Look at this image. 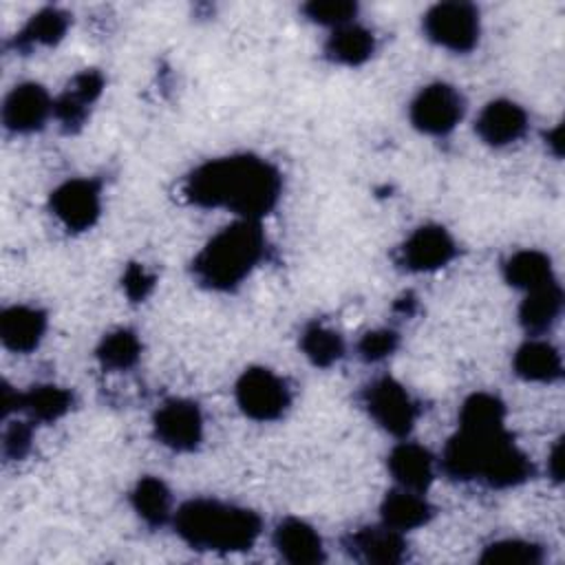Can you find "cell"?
I'll return each instance as SVG.
<instances>
[{"label": "cell", "instance_id": "obj_1", "mask_svg": "<svg viewBox=\"0 0 565 565\" xmlns=\"http://www.w3.org/2000/svg\"><path fill=\"white\" fill-rule=\"evenodd\" d=\"M282 190L280 172L254 154H232L212 159L183 183V196L199 207H218L238 218L260 221L269 214Z\"/></svg>", "mask_w": 565, "mask_h": 565}, {"label": "cell", "instance_id": "obj_2", "mask_svg": "<svg viewBox=\"0 0 565 565\" xmlns=\"http://www.w3.org/2000/svg\"><path fill=\"white\" fill-rule=\"evenodd\" d=\"M441 468L457 481H483L492 488H512L525 483L534 466L516 448L505 428L472 433L459 428L441 452Z\"/></svg>", "mask_w": 565, "mask_h": 565}, {"label": "cell", "instance_id": "obj_3", "mask_svg": "<svg viewBox=\"0 0 565 565\" xmlns=\"http://www.w3.org/2000/svg\"><path fill=\"white\" fill-rule=\"evenodd\" d=\"M174 530L196 550L245 552L258 541L263 523L247 508L216 499H190L174 512Z\"/></svg>", "mask_w": 565, "mask_h": 565}, {"label": "cell", "instance_id": "obj_4", "mask_svg": "<svg viewBox=\"0 0 565 565\" xmlns=\"http://www.w3.org/2000/svg\"><path fill=\"white\" fill-rule=\"evenodd\" d=\"M267 241L260 221L238 218L216 232L194 256V278L214 291L238 287L265 258Z\"/></svg>", "mask_w": 565, "mask_h": 565}, {"label": "cell", "instance_id": "obj_5", "mask_svg": "<svg viewBox=\"0 0 565 565\" xmlns=\"http://www.w3.org/2000/svg\"><path fill=\"white\" fill-rule=\"evenodd\" d=\"M289 402L285 380L265 366L245 369L236 382V404L249 419L274 422L285 415Z\"/></svg>", "mask_w": 565, "mask_h": 565}, {"label": "cell", "instance_id": "obj_6", "mask_svg": "<svg viewBox=\"0 0 565 565\" xmlns=\"http://www.w3.org/2000/svg\"><path fill=\"white\" fill-rule=\"evenodd\" d=\"M428 40L452 53H468L479 42V11L468 2H441L426 11Z\"/></svg>", "mask_w": 565, "mask_h": 565}, {"label": "cell", "instance_id": "obj_7", "mask_svg": "<svg viewBox=\"0 0 565 565\" xmlns=\"http://www.w3.org/2000/svg\"><path fill=\"white\" fill-rule=\"evenodd\" d=\"M362 404L373 422L395 437H406L415 424L417 406L393 377H377L362 391Z\"/></svg>", "mask_w": 565, "mask_h": 565}, {"label": "cell", "instance_id": "obj_8", "mask_svg": "<svg viewBox=\"0 0 565 565\" xmlns=\"http://www.w3.org/2000/svg\"><path fill=\"white\" fill-rule=\"evenodd\" d=\"M466 102L461 93L444 82L424 86L411 102V124L424 135H448L463 117Z\"/></svg>", "mask_w": 565, "mask_h": 565}, {"label": "cell", "instance_id": "obj_9", "mask_svg": "<svg viewBox=\"0 0 565 565\" xmlns=\"http://www.w3.org/2000/svg\"><path fill=\"white\" fill-rule=\"evenodd\" d=\"M51 212L68 232L93 227L102 212V190L95 179H68L51 192Z\"/></svg>", "mask_w": 565, "mask_h": 565}, {"label": "cell", "instance_id": "obj_10", "mask_svg": "<svg viewBox=\"0 0 565 565\" xmlns=\"http://www.w3.org/2000/svg\"><path fill=\"white\" fill-rule=\"evenodd\" d=\"M157 439L177 452H192L203 439V415L190 399L172 397L163 402L152 419Z\"/></svg>", "mask_w": 565, "mask_h": 565}, {"label": "cell", "instance_id": "obj_11", "mask_svg": "<svg viewBox=\"0 0 565 565\" xmlns=\"http://www.w3.org/2000/svg\"><path fill=\"white\" fill-rule=\"evenodd\" d=\"M455 241L441 225L417 227L399 247L397 263L408 271H435L455 258Z\"/></svg>", "mask_w": 565, "mask_h": 565}, {"label": "cell", "instance_id": "obj_12", "mask_svg": "<svg viewBox=\"0 0 565 565\" xmlns=\"http://www.w3.org/2000/svg\"><path fill=\"white\" fill-rule=\"evenodd\" d=\"M53 115V99L44 86L24 82L15 86L2 106V124L11 132H33Z\"/></svg>", "mask_w": 565, "mask_h": 565}, {"label": "cell", "instance_id": "obj_13", "mask_svg": "<svg viewBox=\"0 0 565 565\" xmlns=\"http://www.w3.org/2000/svg\"><path fill=\"white\" fill-rule=\"evenodd\" d=\"M344 547L353 558L375 565H395L402 563L408 554V545L402 532L386 523L366 525L351 532L344 541Z\"/></svg>", "mask_w": 565, "mask_h": 565}, {"label": "cell", "instance_id": "obj_14", "mask_svg": "<svg viewBox=\"0 0 565 565\" xmlns=\"http://www.w3.org/2000/svg\"><path fill=\"white\" fill-rule=\"evenodd\" d=\"M104 90V75L95 68H86L77 73L66 90L53 99V117L66 128L77 130L84 126L90 106L99 99Z\"/></svg>", "mask_w": 565, "mask_h": 565}, {"label": "cell", "instance_id": "obj_15", "mask_svg": "<svg viewBox=\"0 0 565 565\" xmlns=\"http://www.w3.org/2000/svg\"><path fill=\"white\" fill-rule=\"evenodd\" d=\"M477 135L488 146L501 148L521 139L527 130L525 110L510 99H494L483 106L475 124Z\"/></svg>", "mask_w": 565, "mask_h": 565}, {"label": "cell", "instance_id": "obj_16", "mask_svg": "<svg viewBox=\"0 0 565 565\" xmlns=\"http://www.w3.org/2000/svg\"><path fill=\"white\" fill-rule=\"evenodd\" d=\"M46 331V316L38 307L13 305L0 313V340L13 353L33 351Z\"/></svg>", "mask_w": 565, "mask_h": 565}, {"label": "cell", "instance_id": "obj_17", "mask_svg": "<svg viewBox=\"0 0 565 565\" xmlns=\"http://www.w3.org/2000/svg\"><path fill=\"white\" fill-rule=\"evenodd\" d=\"M276 552L294 565H311L324 561V547L318 532L302 519H285L274 530Z\"/></svg>", "mask_w": 565, "mask_h": 565}, {"label": "cell", "instance_id": "obj_18", "mask_svg": "<svg viewBox=\"0 0 565 565\" xmlns=\"http://www.w3.org/2000/svg\"><path fill=\"white\" fill-rule=\"evenodd\" d=\"M388 472L399 488L424 492L433 483V457L424 446L402 441L388 455Z\"/></svg>", "mask_w": 565, "mask_h": 565}, {"label": "cell", "instance_id": "obj_19", "mask_svg": "<svg viewBox=\"0 0 565 565\" xmlns=\"http://www.w3.org/2000/svg\"><path fill=\"white\" fill-rule=\"evenodd\" d=\"M561 309L563 289L556 280H550L536 289L525 291V298L519 307V322L530 333H543L558 320Z\"/></svg>", "mask_w": 565, "mask_h": 565}, {"label": "cell", "instance_id": "obj_20", "mask_svg": "<svg viewBox=\"0 0 565 565\" xmlns=\"http://www.w3.org/2000/svg\"><path fill=\"white\" fill-rule=\"evenodd\" d=\"M422 494L424 492H415V490H406V488L391 490L380 505L382 523H386L399 532L426 525L433 516V508Z\"/></svg>", "mask_w": 565, "mask_h": 565}, {"label": "cell", "instance_id": "obj_21", "mask_svg": "<svg viewBox=\"0 0 565 565\" xmlns=\"http://www.w3.org/2000/svg\"><path fill=\"white\" fill-rule=\"evenodd\" d=\"M514 373L525 382H554L561 377V353L545 340L521 344L512 360Z\"/></svg>", "mask_w": 565, "mask_h": 565}, {"label": "cell", "instance_id": "obj_22", "mask_svg": "<svg viewBox=\"0 0 565 565\" xmlns=\"http://www.w3.org/2000/svg\"><path fill=\"white\" fill-rule=\"evenodd\" d=\"M375 49L373 33L360 24H344L333 29L324 44V53L331 62L342 66H360L364 64Z\"/></svg>", "mask_w": 565, "mask_h": 565}, {"label": "cell", "instance_id": "obj_23", "mask_svg": "<svg viewBox=\"0 0 565 565\" xmlns=\"http://www.w3.org/2000/svg\"><path fill=\"white\" fill-rule=\"evenodd\" d=\"M503 276L508 285L530 291L554 280L552 260L539 249H521L503 263Z\"/></svg>", "mask_w": 565, "mask_h": 565}, {"label": "cell", "instance_id": "obj_24", "mask_svg": "<svg viewBox=\"0 0 565 565\" xmlns=\"http://www.w3.org/2000/svg\"><path fill=\"white\" fill-rule=\"evenodd\" d=\"M73 406V393L55 386V384H38L31 386L29 391L20 393V408L29 415V419L33 422H57L60 417H64Z\"/></svg>", "mask_w": 565, "mask_h": 565}, {"label": "cell", "instance_id": "obj_25", "mask_svg": "<svg viewBox=\"0 0 565 565\" xmlns=\"http://www.w3.org/2000/svg\"><path fill=\"white\" fill-rule=\"evenodd\" d=\"M68 29V15L60 9L46 7L29 18L22 31L15 35V46L20 51H31L33 46L57 44Z\"/></svg>", "mask_w": 565, "mask_h": 565}, {"label": "cell", "instance_id": "obj_26", "mask_svg": "<svg viewBox=\"0 0 565 565\" xmlns=\"http://www.w3.org/2000/svg\"><path fill=\"white\" fill-rule=\"evenodd\" d=\"M132 510L152 527L163 525L170 519L172 497L168 486L157 477H143L130 492Z\"/></svg>", "mask_w": 565, "mask_h": 565}, {"label": "cell", "instance_id": "obj_27", "mask_svg": "<svg viewBox=\"0 0 565 565\" xmlns=\"http://www.w3.org/2000/svg\"><path fill=\"white\" fill-rule=\"evenodd\" d=\"M505 422V406L499 397L490 393L470 395L459 411V428L472 433H490L501 430Z\"/></svg>", "mask_w": 565, "mask_h": 565}, {"label": "cell", "instance_id": "obj_28", "mask_svg": "<svg viewBox=\"0 0 565 565\" xmlns=\"http://www.w3.org/2000/svg\"><path fill=\"white\" fill-rule=\"evenodd\" d=\"M99 364L108 371H126L137 364L141 355V342L130 329H115L106 333L95 351Z\"/></svg>", "mask_w": 565, "mask_h": 565}, {"label": "cell", "instance_id": "obj_29", "mask_svg": "<svg viewBox=\"0 0 565 565\" xmlns=\"http://www.w3.org/2000/svg\"><path fill=\"white\" fill-rule=\"evenodd\" d=\"M300 349L311 364L327 369L344 355V340L333 329L313 322L302 331Z\"/></svg>", "mask_w": 565, "mask_h": 565}, {"label": "cell", "instance_id": "obj_30", "mask_svg": "<svg viewBox=\"0 0 565 565\" xmlns=\"http://www.w3.org/2000/svg\"><path fill=\"white\" fill-rule=\"evenodd\" d=\"M479 561L492 565H536L543 561V547L532 541L503 539L490 543Z\"/></svg>", "mask_w": 565, "mask_h": 565}, {"label": "cell", "instance_id": "obj_31", "mask_svg": "<svg viewBox=\"0 0 565 565\" xmlns=\"http://www.w3.org/2000/svg\"><path fill=\"white\" fill-rule=\"evenodd\" d=\"M302 11L311 22L338 29L353 22L358 4L349 0H313V2H307Z\"/></svg>", "mask_w": 565, "mask_h": 565}, {"label": "cell", "instance_id": "obj_32", "mask_svg": "<svg viewBox=\"0 0 565 565\" xmlns=\"http://www.w3.org/2000/svg\"><path fill=\"white\" fill-rule=\"evenodd\" d=\"M399 344V335L393 329L366 331L358 342V353L364 362H380L388 358Z\"/></svg>", "mask_w": 565, "mask_h": 565}, {"label": "cell", "instance_id": "obj_33", "mask_svg": "<svg viewBox=\"0 0 565 565\" xmlns=\"http://www.w3.org/2000/svg\"><path fill=\"white\" fill-rule=\"evenodd\" d=\"M31 426L29 422H11L2 435V455L7 459H22L31 450Z\"/></svg>", "mask_w": 565, "mask_h": 565}, {"label": "cell", "instance_id": "obj_34", "mask_svg": "<svg viewBox=\"0 0 565 565\" xmlns=\"http://www.w3.org/2000/svg\"><path fill=\"white\" fill-rule=\"evenodd\" d=\"M121 285H124L126 296H128L132 302H139V300H146V298L150 296V291L154 289V276H152L143 265L132 263V265H128V269L124 271Z\"/></svg>", "mask_w": 565, "mask_h": 565}, {"label": "cell", "instance_id": "obj_35", "mask_svg": "<svg viewBox=\"0 0 565 565\" xmlns=\"http://www.w3.org/2000/svg\"><path fill=\"white\" fill-rule=\"evenodd\" d=\"M561 439L552 446V450H550V459H547V470H550V475L556 479V481H561V475H563V459H561Z\"/></svg>", "mask_w": 565, "mask_h": 565}, {"label": "cell", "instance_id": "obj_36", "mask_svg": "<svg viewBox=\"0 0 565 565\" xmlns=\"http://www.w3.org/2000/svg\"><path fill=\"white\" fill-rule=\"evenodd\" d=\"M561 126H556L554 130H550L547 135H545V141H547V146L552 148V152L556 154V157H561V152H563V141H561Z\"/></svg>", "mask_w": 565, "mask_h": 565}]
</instances>
